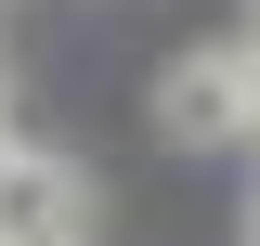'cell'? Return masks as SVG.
Returning <instances> with one entry per match:
<instances>
[{"instance_id": "3", "label": "cell", "mask_w": 260, "mask_h": 246, "mask_svg": "<svg viewBox=\"0 0 260 246\" xmlns=\"http://www.w3.org/2000/svg\"><path fill=\"white\" fill-rule=\"evenodd\" d=\"M234 78H247V130H260V52H234Z\"/></svg>"}, {"instance_id": "6", "label": "cell", "mask_w": 260, "mask_h": 246, "mask_svg": "<svg viewBox=\"0 0 260 246\" xmlns=\"http://www.w3.org/2000/svg\"><path fill=\"white\" fill-rule=\"evenodd\" d=\"M247 52H260V39H247Z\"/></svg>"}, {"instance_id": "4", "label": "cell", "mask_w": 260, "mask_h": 246, "mask_svg": "<svg viewBox=\"0 0 260 246\" xmlns=\"http://www.w3.org/2000/svg\"><path fill=\"white\" fill-rule=\"evenodd\" d=\"M13 155H26V143H13V117H0V169H13Z\"/></svg>"}, {"instance_id": "2", "label": "cell", "mask_w": 260, "mask_h": 246, "mask_svg": "<svg viewBox=\"0 0 260 246\" xmlns=\"http://www.w3.org/2000/svg\"><path fill=\"white\" fill-rule=\"evenodd\" d=\"M0 246H78V169L65 155H13L0 169Z\"/></svg>"}, {"instance_id": "5", "label": "cell", "mask_w": 260, "mask_h": 246, "mask_svg": "<svg viewBox=\"0 0 260 246\" xmlns=\"http://www.w3.org/2000/svg\"><path fill=\"white\" fill-rule=\"evenodd\" d=\"M247 246H260V194H247Z\"/></svg>"}, {"instance_id": "1", "label": "cell", "mask_w": 260, "mask_h": 246, "mask_svg": "<svg viewBox=\"0 0 260 246\" xmlns=\"http://www.w3.org/2000/svg\"><path fill=\"white\" fill-rule=\"evenodd\" d=\"M156 130L169 143H234L247 130V78H234V52H195L156 78Z\"/></svg>"}]
</instances>
